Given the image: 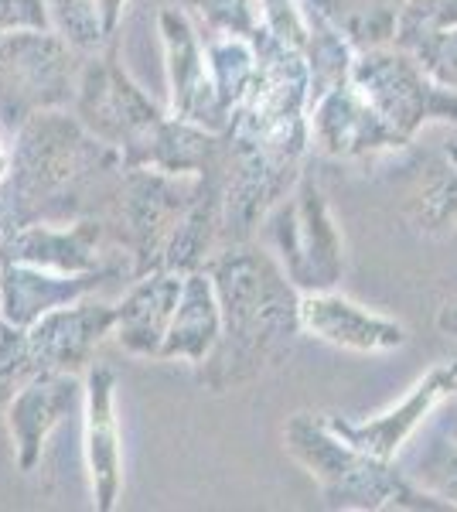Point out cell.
<instances>
[{
  "label": "cell",
  "instance_id": "6",
  "mask_svg": "<svg viewBox=\"0 0 457 512\" xmlns=\"http://www.w3.org/2000/svg\"><path fill=\"white\" fill-rule=\"evenodd\" d=\"M72 113L99 140L113 144L123 154L127 168H134L140 161L154 130L168 120V113L130 79V72L116 59V41L106 45L103 52L86 55Z\"/></svg>",
  "mask_w": 457,
  "mask_h": 512
},
{
  "label": "cell",
  "instance_id": "3",
  "mask_svg": "<svg viewBox=\"0 0 457 512\" xmlns=\"http://www.w3.org/2000/svg\"><path fill=\"white\" fill-rule=\"evenodd\" d=\"M287 451L318 478L328 506L345 509H386V506H437L427 495L413 489L406 478L389 468V461L372 458L338 437L324 417L297 414L284 431Z\"/></svg>",
  "mask_w": 457,
  "mask_h": 512
},
{
  "label": "cell",
  "instance_id": "5",
  "mask_svg": "<svg viewBox=\"0 0 457 512\" xmlns=\"http://www.w3.org/2000/svg\"><path fill=\"white\" fill-rule=\"evenodd\" d=\"M82 52L58 31H14L0 35V120L11 134L41 110L76 103Z\"/></svg>",
  "mask_w": 457,
  "mask_h": 512
},
{
  "label": "cell",
  "instance_id": "13",
  "mask_svg": "<svg viewBox=\"0 0 457 512\" xmlns=\"http://www.w3.org/2000/svg\"><path fill=\"white\" fill-rule=\"evenodd\" d=\"M454 390H457V355L430 369L396 407L382 410L379 417H369V420H362V424H348V420H338V417H324V420H328L331 431L338 437H345L352 448L372 454V458L393 461L403 444L417 434V427L423 420L434 414Z\"/></svg>",
  "mask_w": 457,
  "mask_h": 512
},
{
  "label": "cell",
  "instance_id": "8",
  "mask_svg": "<svg viewBox=\"0 0 457 512\" xmlns=\"http://www.w3.org/2000/svg\"><path fill=\"white\" fill-rule=\"evenodd\" d=\"M267 229L273 250L280 256V267L297 291H335L345 267L342 236H338V226L331 219L318 181L311 175L297 178L290 198L273 205Z\"/></svg>",
  "mask_w": 457,
  "mask_h": 512
},
{
  "label": "cell",
  "instance_id": "18",
  "mask_svg": "<svg viewBox=\"0 0 457 512\" xmlns=\"http://www.w3.org/2000/svg\"><path fill=\"white\" fill-rule=\"evenodd\" d=\"M181 287H185V274H174V270L134 277V287L116 304V345L137 359H157L174 311H178Z\"/></svg>",
  "mask_w": 457,
  "mask_h": 512
},
{
  "label": "cell",
  "instance_id": "11",
  "mask_svg": "<svg viewBox=\"0 0 457 512\" xmlns=\"http://www.w3.org/2000/svg\"><path fill=\"white\" fill-rule=\"evenodd\" d=\"M123 274L134 277V260L123 250L116 253V260L89 274H58L35 263L0 260V321L11 328H31L48 311L86 301L99 284Z\"/></svg>",
  "mask_w": 457,
  "mask_h": 512
},
{
  "label": "cell",
  "instance_id": "12",
  "mask_svg": "<svg viewBox=\"0 0 457 512\" xmlns=\"http://www.w3.org/2000/svg\"><path fill=\"white\" fill-rule=\"evenodd\" d=\"M113 222L103 216H86L76 222H28L11 226L0 239V260L35 263L58 274H89L113 260L103 253Z\"/></svg>",
  "mask_w": 457,
  "mask_h": 512
},
{
  "label": "cell",
  "instance_id": "4",
  "mask_svg": "<svg viewBox=\"0 0 457 512\" xmlns=\"http://www.w3.org/2000/svg\"><path fill=\"white\" fill-rule=\"evenodd\" d=\"M116 304L76 301L48 311L31 328H11L0 321V403L41 373H79L93 366V352L113 335Z\"/></svg>",
  "mask_w": 457,
  "mask_h": 512
},
{
  "label": "cell",
  "instance_id": "24",
  "mask_svg": "<svg viewBox=\"0 0 457 512\" xmlns=\"http://www.w3.org/2000/svg\"><path fill=\"white\" fill-rule=\"evenodd\" d=\"M427 468L430 472L423 478H427V485L437 492V499H444L447 506H457V448L454 444H444V448H437V454H430Z\"/></svg>",
  "mask_w": 457,
  "mask_h": 512
},
{
  "label": "cell",
  "instance_id": "2",
  "mask_svg": "<svg viewBox=\"0 0 457 512\" xmlns=\"http://www.w3.org/2000/svg\"><path fill=\"white\" fill-rule=\"evenodd\" d=\"M222 308V335L198 379L212 393L253 383L290 352L301 332V291L277 260L246 243H229L205 263Z\"/></svg>",
  "mask_w": 457,
  "mask_h": 512
},
{
  "label": "cell",
  "instance_id": "7",
  "mask_svg": "<svg viewBox=\"0 0 457 512\" xmlns=\"http://www.w3.org/2000/svg\"><path fill=\"white\" fill-rule=\"evenodd\" d=\"M205 175H171L157 168H127L113 229L120 250L134 260V277L161 270L174 229L198 198Z\"/></svg>",
  "mask_w": 457,
  "mask_h": 512
},
{
  "label": "cell",
  "instance_id": "17",
  "mask_svg": "<svg viewBox=\"0 0 457 512\" xmlns=\"http://www.w3.org/2000/svg\"><path fill=\"white\" fill-rule=\"evenodd\" d=\"M301 332L348 352H393L406 342L400 321L376 315L335 291L301 294Z\"/></svg>",
  "mask_w": 457,
  "mask_h": 512
},
{
  "label": "cell",
  "instance_id": "21",
  "mask_svg": "<svg viewBox=\"0 0 457 512\" xmlns=\"http://www.w3.org/2000/svg\"><path fill=\"white\" fill-rule=\"evenodd\" d=\"M48 11H52V28L82 55H96L113 45L99 18V0H48Z\"/></svg>",
  "mask_w": 457,
  "mask_h": 512
},
{
  "label": "cell",
  "instance_id": "19",
  "mask_svg": "<svg viewBox=\"0 0 457 512\" xmlns=\"http://www.w3.org/2000/svg\"><path fill=\"white\" fill-rule=\"evenodd\" d=\"M219 335H222V308L209 270H191V274H185L178 311H174L157 359L161 362L185 359L191 366H202L215 345H219Z\"/></svg>",
  "mask_w": 457,
  "mask_h": 512
},
{
  "label": "cell",
  "instance_id": "16",
  "mask_svg": "<svg viewBox=\"0 0 457 512\" xmlns=\"http://www.w3.org/2000/svg\"><path fill=\"white\" fill-rule=\"evenodd\" d=\"M86 400V379L79 373H41L24 383L7 403V431L14 437L18 468L31 475L41 461L48 434Z\"/></svg>",
  "mask_w": 457,
  "mask_h": 512
},
{
  "label": "cell",
  "instance_id": "26",
  "mask_svg": "<svg viewBox=\"0 0 457 512\" xmlns=\"http://www.w3.org/2000/svg\"><path fill=\"white\" fill-rule=\"evenodd\" d=\"M437 328H440L444 335H454V338H457V304H454V308H444V311H440V315H437Z\"/></svg>",
  "mask_w": 457,
  "mask_h": 512
},
{
  "label": "cell",
  "instance_id": "22",
  "mask_svg": "<svg viewBox=\"0 0 457 512\" xmlns=\"http://www.w3.org/2000/svg\"><path fill=\"white\" fill-rule=\"evenodd\" d=\"M191 14H198L212 31L222 35H253L256 31V4L253 0H181Z\"/></svg>",
  "mask_w": 457,
  "mask_h": 512
},
{
  "label": "cell",
  "instance_id": "1",
  "mask_svg": "<svg viewBox=\"0 0 457 512\" xmlns=\"http://www.w3.org/2000/svg\"><path fill=\"white\" fill-rule=\"evenodd\" d=\"M123 175V154L99 140L76 113L41 110L14 134L11 175L0 185L7 229L86 216L113 222Z\"/></svg>",
  "mask_w": 457,
  "mask_h": 512
},
{
  "label": "cell",
  "instance_id": "25",
  "mask_svg": "<svg viewBox=\"0 0 457 512\" xmlns=\"http://www.w3.org/2000/svg\"><path fill=\"white\" fill-rule=\"evenodd\" d=\"M11 164H14V134L0 120V185L11 175Z\"/></svg>",
  "mask_w": 457,
  "mask_h": 512
},
{
  "label": "cell",
  "instance_id": "14",
  "mask_svg": "<svg viewBox=\"0 0 457 512\" xmlns=\"http://www.w3.org/2000/svg\"><path fill=\"white\" fill-rule=\"evenodd\" d=\"M82 451H86L96 512H113L123 492V451L120 420H116V373L110 366H103V362L86 369Z\"/></svg>",
  "mask_w": 457,
  "mask_h": 512
},
{
  "label": "cell",
  "instance_id": "15",
  "mask_svg": "<svg viewBox=\"0 0 457 512\" xmlns=\"http://www.w3.org/2000/svg\"><path fill=\"white\" fill-rule=\"evenodd\" d=\"M311 144L328 158H365L389 147H403L406 137L379 117L376 106L352 82H342L314 99Z\"/></svg>",
  "mask_w": 457,
  "mask_h": 512
},
{
  "label": "cell",
  "instance_id": "20",
  "mask_svg": "<svg viewBox=\"0 0 457 512\" xmlns=\"http://www.w3.org/2000/svg\"><path fill=\"white\" fill-rule=\"evenodd\" d=\"M205 55L212 65V79L219 89V99L229 113H236V106L243 103L260 69V55H256L253 35H222L212 31V38H205Z\"/></svg>",
  "mask_w": 457,
  "mask_h": 512
},
{
  "label": "cell",
  "instance_id": "23",
  "mask_svg": "<svg viewBox=\"0 0 457 512\" xmlns=\"http://www.w3.org/2000/svg\"><path fill=\"white\" fill-rule=\"evenodd\" d=\"M14 31H55L48 0H0V35Z\"/></svg>",
  "mask_w": 457,
  "mask_h": 512
},
{
  "label": "cell",
  "instance_id": "9",
  "mask_svg": "<svg viewBox=\"0 0 457 512\" xmlns=\"http://www.w3.org/2000/svg\"><path fill=\"white\" fill-rule=\"evenodd\" d=\"M430 79L434 76L423 69L420 59L379 45L362 48L348 72V82L403 137H410L427 120H457V96Z\"/></svg>",
  "mask_w": 457,
  "mask_h": 512
},
{
  "label": "cell",
  "instance_id": "27",
  "mask_svg": "<svg viewBox=\"0 0 457 512\" xmlns=\"http://www.w3.org/2000/svg\"><path fill=\"white\" fill-rule=\"evenodd\" d=\"M4 233H7V219H4V209H0V239H4Z\"/></svg>",
  "mask_w": 457,
  "mask_h": 512
},
{
  "label": "cell",
  "instance_id": "10",
  "mask_svg": "<svg viewBox=\"0 0 457 512\" xmlns=\"http://www.w3.org/2000/svg\"><path fill=\"white\" fill-rule=\"evenodd\" d=\"M157 35L164 45V69H168L171 86V117H181L188 123L226 134L232 113L222 106L219 89L212 79V65L205 55V41L191 21L188 7L168 4L157 14Z\"/></svg>",
  "mask_w": 457,
  "mask_h": 512
}]
</instances>
